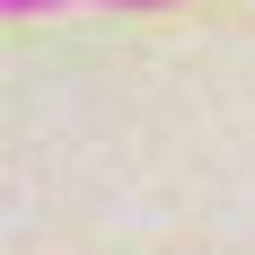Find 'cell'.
Returning a JSON list of instances; mask_svg holds the SVG:
<instances>
[{"mask_svg": "<svg viewBox=\"0 0 255 255\" xmlns=\"http://www.w3.org/2000/svg\"><path fill=\"white\" fill-rule=\"evenodd\" d=\"M0 9H18V18H26V9H53V0H0Z\"/></svg>", "mask_w": 255, "mask_h": 255, "instance_id": "obj_2", "label": "cell"}, {"mask_svg": "<svg viewBox=\"0 0 255 255\" xmlns=\"http://www.w3.org/2000/svg\"><path fill=\"white\" fill-rule=\"evenodd\" d=\"M106 9H176V0H106Z\"/></svg>", "mask_w": 255, "mask_h": 255, "instance_id": "obj_1", "label": "cell"}]
</instances>
